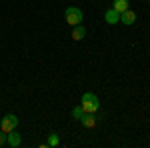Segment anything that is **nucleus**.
Instances as JSON below:
<instances>
[{
	"mask_svg": "<svg viewBox=\"0 0 150 148\" xmlns=\"http://www.w3.org/2000/svg\"><path fill=\"white\" fill-rule=\"evenodd\" d=\"M60 144V138H58L56 132H52L50 136H48V146H58Z\"/></svg>",
	"mask_w": 150,
	"mask_h": 148,
	"instance_id": "nucleus-11",
	"label": "nucleus"
},
{
	"mask_svg": "<svg viewBox=\"0 0 150 148\" xmlns=\"http://www.w3.org/2000/svg\"><path fill=\"white\" fill-rule=\"evenodd\" d=\"M64 16H66V22L70 26H76V24H82L84 20V14H82L80 8H76V6H68L66 10H64Z\"/></svg>",
	"mask_w": 150,
	"mask_h": 148,
	"instance_id": "nucleus-2",
	"label": "nucleus"
},
{
	"mask_svg": "<svg viewBox=\"0 0 150 148\" xmlns=\"http://www.w3.org/2000/svg\"><path fill=\"white\" fill-rule=\"evenodd\" d=\"M80 124L84 126V128H94L96 126V116H94L92 112H84L80 118Z\"/></svg>",
	"mask_w": 150,
	"mask_h": 148,
	"instance_id": "nucleus-5",
	"label": "nucleus"
},
{
	"mask_svg": "<svg viewBox=\"0 0 150 148\" xmlns=\"http://www.w3.org/2000/svg\"><path fill=\"white\" fill-rule=\"evenodd\" d=\"M84 36H86V28H84L82 24H76V26H72V40L80 42V40H84Z\"/></svg>",
	"mask_w": 150,
	"mask_h": 148,
	"instance_id": "nucleus-8",
	"label": "nucleus"
},
{
	"mask_svg": "<svg viewBox=\"0 0 150 148\" xmlns=\"http://www.w3.org/2000/svg\"><path fill=\"white\" fill-rule=\"evenodd\" d=\"M16 126H18L16 114H6V116L2 118V122H0V130L8 134V132H12V130H16Z\"/></svg>",
	"mask_w": 150,
	"mask_h": 148,
	"instance_id": "nucleus-3",
	"label": "nucleus"
},
{
	"mask_svg": "<svg viewBox=\"0 0 150 148\" xmlns=\"http://www.w3.org/2000/svg\"><path fill=\"white\" fill-rule=\"evenodd\" d=\"M120 22L126 24V26H132V24L136 22V12H132L130 8H128L126 12H122V14H120Z\"/></svg>",
	"mask_w": 150,
	"mask_h": 148,
	"instance_id": "nucleus-7",
	"label": "nucleus"
},
{
	"mask_svg": "<svg viewBox=\"0 0 150 148\" xmlns=\"http://www.w3.org/2000/svg\"><path fill=\"white\" fill-rule=\"evenodd\" d=\"M104 20H106V24L114 26V24L120 22V12H116L114 8H108V10L104 12Z\"/></svg>",
	"mask_w": 150,
	"mask_h": 148,
	"instance_id": "nucleus-4",
	"label": "nucleus"
},
{
	"mask_svg": "<svg viewBox=\"0 0 150 148\" xmlns=\"http://www.w3.org/2000/svg\"><path fill=\"white\" fill-rule=\"evenodd\" d=\"M80 106L84 112H92L96 114L98 112V108H100V100H98V96L92 94V92H84L80 98Z\"/></svg>",
	"mask_w": 150,
	"mask_h": 148,
	"instance_id": "nucleus-1",
	"label": "nucleus"
},
{
	"mask_svg": "<svg viewBox=\"0 0 150 148\" xmlns=\"http://www.w3.org/2000/svg\"><path fill=\"white\" fill-rule=\"evenodd\" d=\"M20 142H22V138H20V134H18L16 130H12V132L6 134V144H8V146L16 148V146H20Z\"/></svg>",
	"mask_w": 150,
	"mask_h": 148,
	"instance_id": "nucleus-6",
	"label": "nucleus"
},
{
	"mask_svg": "<svg viewBox=\"0 0 150 148\" xmlns=\"http://www.w3.org/2000/svg\"><path fill=\"white\" fill-rule=\"evenodd\" d=\"M72 120H76V122H80L82 114H84V110H82V106H76V108H72Z\"/></svg>",
	"mask_w": 150,
	"mask_h": 148,
	"instance_id": "nucleus-10",
	"label": "nucleus"
},
{
	"mask_svg": "<svg viewBox=\"0 0 150 148\" xmlns=\"http://www.w3.org/2000/svg\"><path fill=\"white\" fill-rule=\"evenodd\" d=\"M128 6H130V2L128 0H114V4H112V8H114L116 12H126L128 10Z\"/></svg>",
	"mask_w": 150,
	"mask_h": 148,
	"instance_id": "nucleus-9",
	"label": "nucleus"
},
{
	"mask_svg": "<svg viewBox=\"0 0 150 148\" xmlns=\"http://www.w3.org/2000/svg\"><path fill=\"white\" fill-rule=\"evenodd\" d=\"M4 144H6V132H2V130H0V148L4 146Z\"/></svg>",
	"mask_w": 150,
	"mask_h": 148,
	"instance_id": "nucleus-12",
	"label": "nucleus"
}]
</instances>
